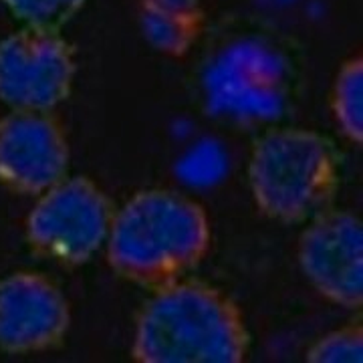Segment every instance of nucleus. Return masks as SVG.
Listing matches in <instances>:
<instances>
[{
	"mask_svg": "<svg viewBox=\"0 0 363 363\" xmlns=\"http://www.w3.org/2000/svg\"><path fill=\"white\" fill-rule=\"evenodd\" d=\"M297 79L289 49L259 28L224 33L208 47L196 75L208 113L242 128L285 116Z\"/></svg>",
	"mask_w": 363,
	"mask_h": 363,
	"instance_id": "nucleus-3",
	"label": "nucleus"
},
{
	"mask_svg": "<svg viewBox=\"0 0 363 363\" xmlns=\"http://www.w3.org/2000/svg\"><path fill=\"white\" fill-rule=\"evenodd\" d=\"M309 363H362L363 327L351 323L319 337L307 350Z\"/></svg>",
	"mask_w": 363,
	"mask_h": 363,
	"instance_id": "nucleus-13",
	"label": "nucleus"
},
{
	"mask_svg": "<svg viewBox=\"0 0 363 363\" xmlns=\"http://www.w3.org/2000/svg\"><path fill=\"white\" fill-rule=\"evenodd\" d=\"M116 212L113 200L91 178H65L40 194L26 216V245L39 259L75 269L107 242Z\"/></svg>",
	"mask_w": 363,
	"mask_h": 363,
	"instance_id": "nucleus-5",
	"label": "nucleus"
},
{
	"mask_svg": "<svg viewBox=\"0 0 363 363\" xmlns=\"http://www.w3.org/2000/svg\"><path fill=\"white\" fill-rule=\"evenodd\" d=\"M14 18L26 26L59 30L83 9L87 0H2Z\"/></svg>",
	"mask_w": 363,
	"mask_h": 363,
	"instance_id": "nucleus-12",
	"label": "nucleus"
},
{
	"mask_svg": "<svg viewBox=\"0 0 363 363\" xmlns=\"http://www.w3.org/2000/svg\"><path fill=\"white\" fill-rule=\"evenodd\" d=\"M329 107L339 131L355 145L363 143V61L351 57L339 67L329 93Z\"/></svg>",
	"mask_w": 363,
	"mask_h": 363,
	"instance_id": "nucleus-11",
	"label": "nucleus"
},
{
	"mask_svg": "<svg viewBox=\"0 0 363 363\" xmlns=\"http://www.w3.org/2000/svg\"><path fill=\"white\" fill-rule=\"evenodd\" d=\"M250 350L245 315L222 289L180 279L156 289L135 317L138 363H242Z\"/></svg>",
	"mask_w": 363,
	"mask_h": 363,
	"instance_id": "nucleus-2",
	"label": "nucleus"
},
{
	"mask_svg": "<svg viewBox=\"0 0 363 363\" xmlns=\"http://www.w3.org/2000/svg\"><path fill=\"white\" fill-rule=\"evenodd\" d=\"M69 142L51 111L13 109L0 119V184L14 194L40 196L67 178Z\"/></svg>",
	"mask_w": 363,
	"mask_h": 363,
	"instance_id": "nucleus-8",
	"label": "nucleus"
},
{
	"mask_svg": "<svg viewBox=\"0 0 363 363\" xmlns=\"http://www.w3.org/2000/svg\"><path fill=\"white\" fill-rule=\"evenodd\" d=\"M298 267L329 303L359 311L363 305V224L347 210H325L298 238Z\"/></svg>",
	"mask_w": 363,
	"mask_h": 363,
	"instance_id": "nucleus-7",
	"label": "nucleus"
},
{
	"mask_svg": "<svg viewBox=\"0 0 363 363\" xmlns=\"http://www.w3.org/2000/svg\"><path fill=\"white\" fill-rule=\"evenodd\" d=\"M75 49L59 30L26 26L0 40V101L51 111L71 93Z\"/></svg>",
	"mask_w": 363,
	"mask_h": 363,
	"instance_id": "nucleus-6",
	"label": "nucleus"
},
{
	"mask_svg": "<svg viewBox=\"0 0 363 363\" xmlns=\"http://www.w3.org/2000/svg\"><path fill=\"white\" fill-rule=\"evenodd\" d=\"M69 327V301L49 277L21 271L0 281V350L13 355L59 350Z\"/></svg>",
	"mask_w": 363,
	"mask_h": 363,
	"instance_id": "nucleus-9",
	"label": "nucleus"
},
{
	"mask_svg": "<svg viewBox=\"0 0 363 363\" xmlns=\"http://www.w3.org/2000/svg\"><path fill=\"white\" fill-rule=\"evenodd\" d=\"M212 226L194 198L140 190L119 208L107 236V264L119 279L156 291L186 279L206 259Z\"/></svg>",
	"mask_w": 363,
	"mask_h": 363,
	"instance_id": "nucleus-1",
	"label": "nucleus"
},
{
	"mask_svg": "<svg viewBox=\"0 0 363 363\" xmlns=\"http://www.w3.org/2000/svg\"><path fill=\"white\" fill-rule=\"evenodd\" d=\"M247 174L260 214L286 226L329 210L341 182L335 143L303 128L264 131L252 145Z\"/></svg>",
	"mask_w": 363,
	"mask_h": 363,
	"instance_id": "nucleus-4",
	"label": "nucleus"
},
{
	"mask_svg": "<svg viewBox=\"0 0 363 363\" xmlns=\"http://www.w3.org/2000/svg\"><path fill=\"white\" fill-rule=\"evenodd\" d=\"M138 23L143 39L168 57H186L206 30L200 0H140Z\"/></svg>",
	"mask_w": 363,
	"mask_h": 363,
	"instance_id": "nucleus-10",
	"label": "nucleus"
}]
</instances>
